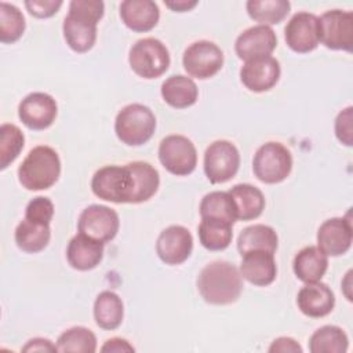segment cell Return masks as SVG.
Returning <instances> with one entry per match:
<instances>
[{"mask_svg":"<svg viewBox=\"0 0 353 353\" xmlns=\"http://www.w3.org/2000/svg\"><path fill=\"white\" fill-rule=\"evenodd\" d=\"M270 353H302L301 345L288 336H280L272 342V345L268 349Z\"/></svg>","mask_w":353,"mask_h":353,"instance_id":"cell-40","label":"cell"},{"mask_svg":"<svg viewBox=\"0 0 353 353\" xmlns=\"http://www.w3.org/2000/svg\"><path fill=\"white\" fill-rule=\"evenodd\" d=\"M279 245V237L272 226L255 223L244 228L237 237V250L244 254L251 250H265L276 252Z\"/></svg>","mask_w":353,"mask_h":353,"instance_id":"cell-28","label":"cell"},{"mask_svg":"<svg viewBox=\"0 0 353 353\" xmlns=\"http://www.w3.org/2000/svg\"><path fill=\"white\" fill-rule=\"evenodd\" d=\"M229 194L233 199L239 221L255 219L265 208V196L254 185L237 183L229 190Z\"/></svg>","mask_w":353,"mask_h":353,"instance_id":"cell-25","label":"cell"},{"mask_svg":"<svg viewBox=\"0 0 353 353\" xmlns=\"http://www.w3.org/2000/svg\"><path fill=\"white\" fill-rule=\"evenodd\" d=\"M248 15L259 25L280 23L290 12L288 0H250L245 4Z\"/></svg>","mask_w":353,"mask_h":353,"instance_id":"cell-33","label":"cell"},{"mask_svg":"<svg viewBox=\"0 0 353 353\" xmlns=\"http://www.w3.org/2000/svg\"><path fill=\"white\" fill-rule=\"evenodd\" d=\"M335 135L346 146L353 143V108L347 106L341 110L335 119Z\"/></svg>","mask_w":353,"mask_h":353,"instance_id":"cell-38","label":"cell"},{"mask_svg":"<svg viewBox=\"0 0 353 353\" xmlns=\"http://www.w3.org/2000/svg\"><path fill=\"white\" fill-rule=\"evenodd\" d=\"M92 193L112 203H131L132 175L128 165H105L95 171L91 179Z\"/></svg>","mask_w":353,"mask_h":353,"instance_id":"cell-6","label":"cell"},{"mask_svg":"<svg viewBox=\"0 0 353 353\" xmlns=\"http://www.w3.org/2000/svg\"><path fill=\"white\" fill-rule=\"evenodd\" d=\"M61 0H26L25 7L36 18H50L61 8Z\"/></svg>","mask_w":353,"mask_h":353,"instance_id":"cell-39","label":"cell"},{"mask_svg":"<svg viewBox=\"0 0 353 353\" xmlns=\"http://www.w3.org/2000/svg\"><path fill=\"white\" fill-rule=\"evenodd\" d=\"M23 352H57V345L46 338H33L22 347Z\"/></svg>","mask_w":353,"mask_h":353,"instance_id":"cell-42","label":"cell"},{"mask_svg":"<svg viewBox=\"0 0 353 353\" xmlns=\"http://www.w3.org/2000/svg\"><path fill=\"white\" fill-rule=\"evenodd\" d=\"M296 305L305 316L320 319L332 312L335 295L325 283H305L296 295Z\"/></svg>","mask_w":353,"mask_h":353,"instance_id":"cell-20","label":"cell"},{"mask_svg":"<svg viewBox=\"0 0 353 353\" xmlns=\"http://www.w3.org/2000/svg\"><path fill=\"white\" fill-rule=\"evenodd\" d=\"M156 130V116L142 103H130L116 116L114 132L128 146L146 143Z\"/></svg>","mask_w":353,"mask_h":353,"instance_id":"cell-4","label":"cell"},{"mask_svg":"<svg viewBox=\"0 0 353 353\" xmlns=\"http://www.w3.org/2000/svg\"><path fill=\"white\" fill-rule=\"evenodd\" d=\"M101 0H72L62 30L66 44L76 52H87L97 40V23L103 17Z\"/></svg>","mask_w":353,"mask_h":353,"instance_id":"cell-1","label":"cell"},{"mask_svg":"<svg viewBox=\"0 0 353 353\" xmlns=\"http://www.w3.org/2000/svg\"><path fill=\"white\" fill-rule=\"evenodd\" d=\"M14 237L17 245L22 251L36 254L48 245L51 239V229L50 225L33 222L25 218L18 223Z\"/></svg>","mask_w":353,"mask_h":353,"instance_id":"cell-29","label":"cell"},{"mask_svg":"<svg viewBox=\"0 0 353 353\" xmlns=\"http://www.w3.org/2000/svg\"><path fill=\"white\" fill-rule=\"evenodd\" d=\"M353 229L350 218H330L317 230V247L327 256H339L352 247Z\"/></svg>","mask_w":353,"mask_h":353,"instance_id":"cell-17","label":"cell"},{"mask_svg":"<svg viewBox=\"0 0 353 353\" xmlns=\"http://www.w3.org/2000/svg\"><path fill=\"white\" fill-rule=\"evenodd\" d=\"M197 288L207 303L229 305L239 299L243 290V277L233 263L214 261L201 269L197 277Z\"/></svg>","mask_w":353,"mask_h":353,"instance_id":"cell-2","label":"cell"},{"mask_svg":"<svg viewBox=\"0 0 353 353\" xmlns=\"http://www.w3.org/2000/svg\"><path fill=\"white\" fill-rule=\"evenodd\" d=\"M200 215L201 218L219 219L229 223H234L237 221L236 207L229 192H210L207 193L200 203Z\"/></svg>","mask_w":353,"mask_h":353,"instance_id":"cell-32","label":"cell"},{"mask_svg":"<svg viewBox=\"0 0 353 353\" xmlns=\"http://www.w3.org/2000/svg\"><path fill=\"white\" fill-rule=\"evenodd\" d=\"M160 91L164 102L176 109H185L194 105L199 97L196 83L183 74H172L165 79Z\"/></svg>","mask_w":353,"mask_h":353,"instance_id":"cell-24","label":"cell"},{"mask_svg":"<svg viewBox=\"0 0 353 353\" xmlns=\"http://www.w3.org/2000/svg\"><path fill=\"white\" fill-rule=\"evenodd\" d=\"M328 268V256L317 247L307 245L294 258L292 269L295 276L303 283L320 281Z\"/></svg>","mask_w":353,"mask_h":353,"instance_id":"cell-23","label":"cell"},{"mask_svg":"<svg viewBox=\"0 0 353 353\" xmlns=\"http://www.w3.org/2000/svg\"><path fill=\"white\" fill-rule=\"evenodd\" d=\"M164 4L171 8L172 11H178V12H183V11H189L193 7L197 6V0H172V1H164Z\"/></svg>","mask_w":353,"mask_h":353,"instance_id":"cell-43","label":"cell"},{"mask_svg":"<svg viewBox=\"0 0 353 353\" xmlns=\"http://www.w3.org/2000/svg\"><path fill=\"white\" fill-rule=\"evenodd\" d=\"M320 43L330 50H353V12L328 10L319 17Z\"/></svg>","mask_w":353,"mask_h":353,"instance_id":"cell-11","label":"cell"},{"mask_svg":"<svg viewBox=\"0 0 353 353\" xmlns=\"http://www.w3.org/2000/svg\"><path fill=\"white\" fill-rule=\"evenodd\" d=\"M59 175V156L47 145L33 148L18 168L19 183L28 190L48 189L58 181Z\"/></svg>","mask_w":353,"mask_h":353,"instance_id":"cell-3","label":"cell"},{"mask_svg":"<svg viewBox=\"0 0 353 353\" xmlns=\"http://www.w3.org/2000/svg\"><path fill=\"white\" fill-rule=\"evenodd\" d=\"M58 113L55 99L46 92H30L18 105L21 121L30 130L48 128Z\"/></svg>","mask_w":353,"mask_h":353,"instance_id":"cell-15","label":"cell"},{"mask_svg":"<svg viewBox=\"0 0 353 353\" xmlns=\"http://www.w3.org/2000/svg\"><path fill=\"white\" fill-rule=\"evenodd\" d=\"M128 62L139 77L156 79L168 69L170 52L159 39L143 37L130 48Z\"/></svg>","mask_w":353,"mask_h":353,"instance_id":"cell-5","label":"cell"},{"mask_svg":"<svg viewBox=\"0 0 353 353\" xmlns=\"http://www.w3.org/2000/svg\"><path fill=\"white\" fill-rule=\"evenodd\" d=\"M240 274L254 285L272 284L277 274L274 254L265 250H251L241 254Z\"/></svg>","mask_w":353,"mask_h":353,"instance_id":"cell-19","label":"cell"},{"mask_svg":"<svg viewBox=\"0 0 353 353\" xmlns=\"http://www.w3.org/2000/svg\"><path fill=\"white\" fill-rule=\"evenodd\" d=\"M69 265L77 270H91L97 268L103 258V243L77 233L73 236L66 248Z\"/></svg>","mask_w":353,"mask_h":353,"instance_id":"cell-22","label":"cell"},{"mask_svg":"<svg viewBox=\"0 0 353 353\" xmlns=\"http://www.w3.org/2000/svg\"><path fill=\"white\" fill-rule=\"evenodd\" d=\"M182 63L189 76L205 80L222 69L223 52L215 43L199 40L185 50Z\"/></svg>","mask_w":353,"mask_h":353,"instance_id":"cell-10","label":"cell"},{"mask_svg":"<svg viewBox=\"0 0 353 353\" xmlns=\"http://www.w3.org/2000/svg\"><path fill=\"white\" fill-rule=\"evenodd\" d=\"M193 250V237L190 232L181 225H171L160 232L156 241V252L167 265H179L185 262Z\"/></svg>","mask_w":353,"mask_h":353,"instance_id":"cell-16","label":"cell"},{"mask_svg":"<svg viewBox=\"0 0 353 353\" xmlns=\"http://www.w3.org/2000/svg\"><path fill=\"white\" fill-rule=\"evenodd\" d=\"M240 167L239 149L226 139L210 143L204 153V172L211 183H225L232 179Z\"/></svg>","mask_w":353,"mask_h":353,"instance_id":"cell-9","label":"cell"},{"mask_svg":"<svg viewBox=\"0 0 353 353\" xmlns=\"http://www.w3.org/2000/svg\"><path fill=\"white\" fill-rule=\"evenodd\" d=\"M291 170V152L280 142H266L259 146L254 154L252 171L261 182H283L290 175Z\"/></svg>","mask_w":353,"mask_h":353,"instance_id":"cell-7","label":"cell"},{"mask_svg":"<svg viewBox=\"0 0 353 353\" xmlns=\"http://www.w3.org/2000/svg\"><path fill=\"white\" fill-rule=\"evenodd\" d=\"M232 226V223L225 221L201 218L197 232L201 245L210 251H222L228 248L233 237Z\"/></svg>","mask_w":353,"mask_h":353,"instance_id":"cell-30","label":"cell"},{"mask_svg":"<svg viewBox=\"0 0 353 353\" xmlns=\"http://www.w3.org/2000/svg\"><path fill=\"white\" fill-rule=\"evenodd\" d=\"M287 46L299 54L313 51L320 43L319 17L301 11L294 14L284 28Z\"/></svg>","mask_w":353,"mask_h":353,"instance_id":"cell-13","label":"cell"},{"mask_svg":"<svg viewBox=\"0 0 353 353\" xmlns=\"http://www.w3.org/2000/svg\"><path fill=\"white\" fill-rule=\"evenodd\" d=\"M124 317V305L121 298L113 291H102L94 302V319L98 327L103 330H116Z\"/></svg>","mask_w":353,"mask_h":353,"instance_id":"cell-27","label":"cell"},{"mask_svg":"<svg viewBox=\"0 0 353 353\" xmlns=\"http://www.w3.org/2000/svg\"><path fill=\"white\" fill-rule=\"evenodd\" d=\"M277 46V36L268 25H255L240 33L234 43L240 59L248 61L256 57L270 55Z\"/></svg>","mask_w":353,"mask_h":353,"instance_id":"cell-18","label":"cell"},{"mask_svg":"<svg viewBox=\"0 0 353 353\" xmlns=\"http://www.w3.org/2000/svg\"><path fill=\"white\" fill-rule=\"evenodd\" d=\"M134 346L123 338H110L108 339L103 346L101 347V352H112V353H121V352H134Z\"/></svg>","mask_w":353,"mask_h":353,"instance_id":"cell-41","label":"cell"},{"mask_svg":"<svg viewBox=\"0 0 353 353\" xmlns=\"http://www.w3.org/2000/svg\"><path fill=\"white\" fill-rule=\"evenodd\" d=\"M25 137L15 124L4 123L0 127V168L6 170L21 153Z\"/></svg>","mask_w":353,"mask_h":353,"instance_id":"cell-35","label":"cell"},{"mask_svg":"<svg viewBox=\"0 0 353 353\" xmlns=\"http://www.w3.org/2000/svg\"><path fill=\"white\" fill-rule=\"evenodd\" d=\"M120 18L134 32H149L159 22L160 10L152 0H124L120 3Z\"/></svg>","mask_w":353,"mask_h":353,"instance_id":"cell-21","label":"cell"},{"mask_svg":"<svg viewBox=\"0 0 353 353\" xmlns=\"http://www.w3.org/2000/svg\"><path fill=\"white\" fill-rule=\"evenodd\" d=\"M25 17L19 8L11 3H0V41L14 43L25 32Z\"/></svg>","mask_w":353,"mask_h":353,"instance_id":"cell-36","label":"cell"},{"mask_svg":"<svg viewBox=\"0 0 353 353\" xmlns=\"http://www.w3.org/2000/svg\"><path fill=\"white\" fill-rule=\"evenodd\" d=\"M347 347V335L336 325H323L309 339V350L312 353H345Z\"/></svg>","mask_w":353,"mask_h":353,"instance_id":"cell-31","label":"cell"},{"mask_svg":"<svg viewBox=\"0 0 353 353\" xmlns=\"http://www.w3.org/2000/svg\"><path fill=\"white\" fill-rule=\"evenodd\" d=\"M97 350L95 334L81 325L62 332L57 341V352L61 353H94Z\"/></svg>","mask_w":353,"mask_h":353,"instance_id":"cell-34","label":"cell"},{"mask_svg":"<svg viewBox=\"0 0 353 353\" xmlns=\"http://www.w3.org/2000/svg\"><path fill=\"white\" fill-rule=\"evenodd\" d=\"M54 216V204L48 197L37 196L32 199L25 210V218L33 222L50 225Z\"/></svg>","mask_w":353,"mask_h":353,"instance_id":"cell-37","label":"cell"},{"mask_svg":"<svg viewBox=\"0 0 353 353\" xmlns=\"http://www.w3.org/2000/svg\"><path fill=\"white\" fill-rule=\"evenodd\" d=\"M159 160L163 167L178 176L189 175L197 165V150L185 135H168L159 145Z\"/></svg>","mask_w":353,"mask_h":353,"instance_id":"cell-8","label":"cell"},{"mask_svg":"<svg viewBox=\"0 0 353 353\" xmlns=\"http://www.w3.org/2000/svg\"><path fill=\"white\" fill-rule=\"evenodd\" d=\"M132 175V204L148 201L159 189L160 175L159 171L146 161H132L127 164Z\"/></svg>","mask_w":353,"mask_h":353,"instance_id":"cell-26","label":"cell"},{"mask_svg":"<svg viewBox=\"0 0 353 353\" xmlns=\"http://www.w3.org/2000/svg\"><path fill=\"white\" fill-rule=\"evenodd\" d=\"M280 73V62L272 55H263L244 62L240 69V80L250 91L263 92L277 84Z\"/></svg>","mask_w":353,"mask_h":353,"instance_id":"cell-14","label":"cell"},{"mask_svg":"<svg viewBox=\"0 0 353 353\" xmlns=\"http://www.w3.org/2000/svg\"><path fill=\"white\" fill-rule=\"evenodd\" d=\"M119 226V214L113 208L101 204L85 207L77 221L79 233L103 244L116 237Z\"/></svg>","mask_w":353,"mask_h":353,"instance_id":"cell-12","label":"cell"}]
</instances>
